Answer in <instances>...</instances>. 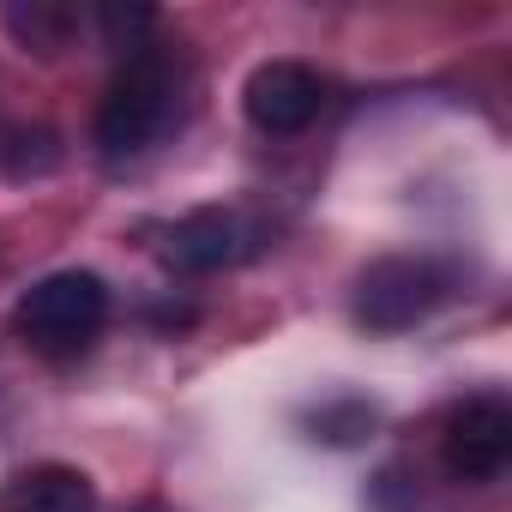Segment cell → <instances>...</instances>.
Returning <instances> with one entry per match:
<instances>
[{
  "label": "cell",
  "instance_id": "obj_7",
  "mask_svg": "<svg viewBox=\"0 0 512 512\" xmlns=\"http://www.w3.org/2000/svg\"><path fill=\"white\" fill-rule=\"evenodd\" d=\"M0 512H97V482L73 464H31L0 488Z\"/></svg>",
  "mask_w": 512,
  "mask_h": 512
},
{
  "label": "cell",
  "instance_id": "obj_8",
  "mask_svg": "<svg viewBox=\"0 0 512 512\" xmlns=\"http://www.w3.org/2000/svg\"><path fill=\"white\" fill-rule=\"evenodd\" d=\"M0 25L13 31V43H25V49H37V55H61V49L79 37L85 13L55 7V0H31V7H7V13H0Z\"/></svg>",
  "mask_w": 512,
  "mask_h": 512
},
{
  "label": "cell",
  "instance_id": "obj_10",
  "mask_svg": "<svg viewBox=\"0 0 512 512\" xmlns=\"http://www.w3.org/2000/svg\"><path fill=\"white\" fill-rule=\"evenodd\" d=\"M0 163H7V175H49L61 163V139L49 127H19L0 145Z\"/></svg>",
  "mask_w": 512,
  "mask_h": 512
},
{
  "label": "cell",
  "instance_id": "obj_3",
  "mask_svg": "<svg viewBox=\"0 0 512 512\" xmlns=\"http://www.w3.org/2000/svg\"><path fill=\"white\" fill-rule=\"evenodd\" d=\"M452 296H458V272L446 260H434V253H386V260H374L356 278L350 314L362 332L392 338V332H410L428 314H440Z\"/></svg>",
  "mask_w": 512,
  "mask_h": 512
},
{
  "label": "cell",
  "instance_id": "obj_6",
  "mask_svg": "<svg viewBox=\"0 0 512 512\" xmlns=\"http://www.w3.org/2000/svg\"><path fill=\"white\" fill-rule=\"evenodd\" d=\"M247 247H253V229H247L241 211L199 205V211H187L163 229V266L181 272V278H211V272L247 260Z\"/></svg>",
  "mask_w": 512,
  "mask_h": 512
},
{
  "label": "cell",
  "instance_id": "obj_9",
  "mask_svg": "<svg viewBox=\"0 0 512 512\" xmlns=\"http://www.w3.org/2000/svg\"><path fill=\"white\" fill-rule=\"evenodd\" d=\"M91 25H97L103 49H115V55H133V49L157 43V13L151 7H97Z\"/></svg>",
  "mask_w": 512,
  "mask_h": 512
},
{
  "label": "cell",
  "instance_id": "obj_1",
  "mask_svg": "<svg viewBox=\"0 0 512 512\" xmlns=\"http://www.w3.org/2000/svg\"><path fill=\"white\" fill-rule=\"evenodd\" d=\"M193 103V67L175 43H145L133 55H121L97 121H91V145L103 163H139L151 157L169 133H181Z\"/></svg>",
  "mask_w": 512,
  "mask_h": 512
},
{
  "label": "cell",
  "instance_id": "obj_2",
  "mask_svg": "<svg viewBox=\"0 0 512 512\" xmlns=\"http://www.w3.org/2000/svg\"><path fill=\"white\" fill-rule=\"evenodd\" d=\"M109 314H115L109 284H103L97 272L67 266V272L37 278V284L19 296L13 332H19V344H25L31 356H43V362H73V356H85V350L103 338Z\"/></svg>",
  "mask_w": 512,
  "mask_h": 512
},
{
  "label": "cell",
  "instance_id": "obj_5",
  "mask_svg": "<svg viewBox=\"0 0 512 512\" xmlns=\"http://www.w3.org/2000/svg\"><path fill=\"white\" fill-rule=\"evenodd\" d=\"M440 464L452 482H494L512 464V404L482 392L464 398L440 428Z\"/></svg>",
  "mask_w": 512,
  "mask_h": 512
},
{
  "label": "cell",
  "instance_id": "obj_4",
  "mask_svg": "<svg viewBox=\"0 0 512 512\" xmlns=\"http://www.w3.org/2000/svg\"><path fill=\"white\" fill-rule=\"evenodd\" d=\"M326 109V79L308 61H260L241 85V115L266 139H296L320 121Z\"/></svg>",
  "mask_w": 512,
  "mask_h": 512
}]
</instances>
